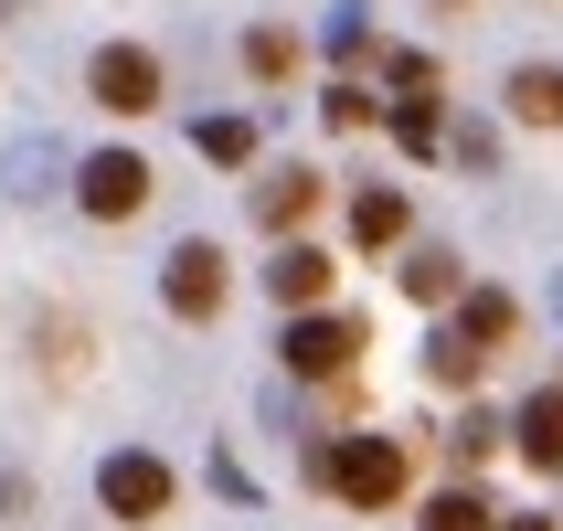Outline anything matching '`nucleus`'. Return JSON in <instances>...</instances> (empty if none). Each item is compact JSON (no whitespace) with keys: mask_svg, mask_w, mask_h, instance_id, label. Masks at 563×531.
Wrapping results in <instances>:
<instances>
[{"mask_svg":"<svg viewBox=\"0 0 563 531\" xmlns=\"http://www.w3.org/2000/svg\"><path fill=\"white\" fill-rule=\"evenodd\" d=\"M309 478H319V489H341L351 510H394V500H405V446H394V436L309 446Z\"/></svg>","mask_w":563,"mask_h":531,"instance_id":"obj_1","label":"nucleus"},{"mask_svg":"<svg viewBox=\"0 0 563 531\" xmlns=\"http://www.w3.org/2000/svg\"><path fill=\"white\" fill-rule=\"evenodd\" d=\"M362 341H373V330H362V319L351 309H287V373L298 383H341L351 362H362Z\"/></svg>","mask_w":563,"mask_h":531,"instance_id":"obj_2","label":"nucleus"},{"mask_svg":"<svg viewBox=\"0 0 563 531\" xmlns=\"http://www.w3.org/2000/svg\"><path fill=\"white\" fill-rule=\"evenodd\" d=\"M96 500L118 510V521H159V510L181 500V478H170V457H150V446H118V457H96Z\"/></svg>","mask_w":563,"mask_h":531,"instance_id":"obj_3","label":"nucleus"},{"mask_svg":"<svg viewBox=\"0 0 563 531\" xmlns=\"http://www.w3.org/2000/svg\"><path fill=\"white\" fill-rule=\"evenodd\" d=\"M86 96L107 107V118H150L159 107V54L150 43H96L86 54Z\"/></svg>","mask_w":563,"mask_h":531,"instance_id":"obj_4","label":"nucleus"},{"mask_svg":"<svg viewBox=\"0 0 563 531\" xmlns=\"http://www.w3.org/2000/svg\"><path fill=\"white\" fill-rule=\"evenodd\" d=\"M159 309L170 319H213L223 309V245L213 234H181V245L159 255Z\"/></svg>","mask_w":563,"mask_h":531,"instance_id":"obj_5","label":"nucleus"},{"mask_svg":"<svg viewBox=\"0 0 563 531\" xmlns=\"http://www.w3.org/2000/svg\"><path fill=\"white\" fill-rule=\"evenodd\" d=\"M75 202H86L96 223L150 213V159H139V150H96V159H75Z\"/></svg>","mask_w":563,"mask_h":531,"instance_id":"obj_6","label":"nucleus"},{"mask_svg":"<svg viewBox=\"0 0 563 531\" xmlns=\"http://www.w3.org/2000/svg\"><path fill=\"white\" fill-rule=\"evenodd\" d=\"M330 277H341V266H330L319 245L277 234V255H266V298H277V309H319V298H330Z\"/></svg>","mask_w":563,"mask_h":531,"instance_id":"obj_7","label":"nucleus"},{"mask_svg":"<svg viewBox=\"0 0 563 531\" xmlns=\"http://www.w3.org/2000/svg\"><path fill=\"white\" fill-rule=\"evenodd\" d=\"M245 202H255V223H266V234H298V223L319 213V170H309V159H287V170H266Z\"/></svg>","mask_w":563,"mask_h":531,"instance_id":"obj_8","label":"nucleus"},{"mask_svg":"<svg viewBox=\"0 0 563 531\" xmlns=\"http://www.w3.org/2000/svg\"><path fill=\"white\" fill-rule=\"evenodd\" d=\"M0 191H11V202L64 191V139H43V128H32V139H11V150H0Z\"/></svg>","mask_w":563,"mask_h":531,"instance_id":"obj_9","label":"nucleus"},{"mask_svg":"<svg viewBox=\"0 0 563 531\" xmlns=\"http://www.w3.org/2000/svg\"><path fill=\"white\" fill-rule=\"evenodd\" d=\"M510 446H521L542 478H563V383H553V394H532V405L510 414Z\"/></svg>","mask_w":563,"mask_h":531,"instance_id":"obj_10","label":"nucleus"},{"mask_svg":"<svg viewBox=\"0 0 563 531\" xmlns=\"http://www.w3.org/2000/svg\"><path fill=\"white\" fill-rule=\"evenodd\" d=\"M510 118L521 128H563V64H510Z\"/></svg>","mask_w":563,"mask_h":531,"instance_id":"obj_11","label":"nucleus"},{"mask_svg":"<svg viewBox=\"0 0 563 531\" xmlns=\"http://www.w3.org/2000/svg\"><path fill=\"white\" fill-rule=\"evenodd\" d=\"M22 341H43V373L54 383H86V319H64V309H32Z\"/></svg>","mask_w":563,"mask_h":531,"instance_id":"obj_12","label":"nucleus"},{"mask_svg":"<svg viewBox=\"0 0 563 531\" xmlns=\"http://www.w3.org/2000/svg\"><path fill=\"white\" fill-rule=\"evenodd\" d=\"M405 298H426V309L468 298V266H457V245H415V255H405Z\"/></svg>","mask_w":563,"mask_h":531,"instance_id":"obj_13","label":"nucleus"},{"mask_svg":"<svg viewBox=\"0 0 563 531\" xmlns=\"http://www.w3.org/2000/svg\"><path fill=\"white\" fill-rule=\"evenodd\" d=\"M478 362H489V341H468L457 319H446L437 341H426V383H446V394H468V383H478Z\"/></svg>","mask_w":563,"mask_h":531,"instance_id":"obj_14","label":"nucleus"},{"mask_svg":"<svg viewBox=\"0 0 563 531\" xmlns=\"http://www.w3.org/2000/svg\"><path fill=\"white\" fill-rule=\"evenodd\" d=\"M405 234H415L405 191H362V202H351V245H405Z\"/></svg>","mask_w":563,"mask_h":531,"instance_id":"obj_15","label":"nucleus"},{"mask_svg":"<svg viewBox=\"0 0 563 531\" xmlns=\"http://www.w3.org/2000/svg\"><path fill=\"white\" fill-rule=\"evenodd\" d=\"M394 150H415V159H437V150H446V107H437V86L394 107Z\"/></svg>","mask_w":563,"mask_h":531,"instance_id":"obj_16","label":"nucleus"},{"mask_svg":"<svg viewBox=\"0 0 563 531\" xmlns=\"http://www.w3.org/2000/svg\"><path fill=\"white\" fill-rule=\"evenodd\" d=\"M457 330H468V341H489V351H500L510 330H521V309H510V287H468V298H457Z\"/></svg>","mask_w":563,"mask_h":531,"instance_id":"obj_17","label":"nucleus"},{"mask_svg":"<svg viewBox=\"0 0 563 531\" xmlns=\"http://www.w3.org/2000/svg\"><path fill=\"white\" fill-rule=\"evenodd\" d=\"M191 150L213 159V170H245L255 159V118H191Z\"/></svg>","mask_w":563,"mask_h":531,"instance_id":"obj_18","label":"nucleus"},{"mask_svg":"<svg viewBox=\"0 0 563 531\" xmlns=\"http://www.w3.org/2000/svg\"><path fill=\"white\" fill-rule=\"evenodd\" d=\"M415 531H500V510L478 500V489H437V500H426V521Z\"/></svg>","mask_w":563,"mask_h":531,"instance_id":"obj_19","label":"nucleus"},{"mask_svg":"<svg viewBox=\"0 0 563 531\" xmlns=\"http://www.w3.org/2000/svg\"><path fill=\"white\" fill-rule=\"evenodd\" d=\"M245 75H255V86H277V75H298V32L255 22V32H245Z\"/></svg>","mask_w":563,"mask_h":531,"instance_id":"obj_20","label":"nucleus"},{"mask_svg":"<svg viewBox=\"0 0 563 531\" xmlns=\"http://www.w3.org/2000/svg\"><path fill=\"white\" fill-rule=\"evenodd\" d=\"M446 150H457V170H500V128H489V118H457V128H446Z\"/></svg>","mask_w":563,"mask_h":531,"instance_id":"obj_21","label":"nucleus"},{"mask_svg":"<svg viewBox=\"0 0 563 531\" xmlns=\"http://www.w3.org/2000/svg\"><path fill=\"white\" fill-rule=\"evenodd\" d=\"M383 86H394V96H426V86H437V64H426V54H415V43H383Z\"/></svg>","mask_w":563,"mask_h":531,"instance_id":"obj_22","label":"nucleus"},{"mask_svg":"<svg viewBox=\"0 0 563 531\" xmlns=\"http://www.w3.org/2000/svg\"><path fill=\"white\" fill-rule=\"evenodd\" d=\"M319 118H330V128H373L383 107H373V96H362V86H351V75H341V86L319 96Z\"/></svg>","mask_w":563,"mask_h":531,"instance_id":"obj_23","label":"nucleus"},{"mask_svg":"<svg viewBox=\"0 0 563 531\" xmlns=\"http://www.w3.org/2000/svg\"><path fill=\"white\" fill-rule=\"evenodd\" d=\"M500 436H510L500 414H457V436H446V446H457V457H489V446H500Z\"/></svg>","mask_w":563,"mask_h":531,"instance_id":"obj_24","label":"nucleus"},{"mask_svg":"<svg viewBox=\"0 0 563 531\" xmlns=\"http://www.w3.org/2000/svg\"><path fill=\"white\" fill-rule=\"evenodd\" d=\"M330 54L362 64V54H373V22H362V11H330Z\"/></svg>","mask_w":563,"mask_h":531,"instance_id":"obj_25","label":"nucleus"},{"mask_svg":"<svg viewBox=\"0 0 563 531\" xmlns=\"http://www.w3.org/2000/svg\"><path fill=\"white\" fill-rule=\"evenodd\" d=\"M32 500V489H22V478H0V521H11V510H22Z\"/></svg>","mask_w":563,"mask_h":531,"instance_id":"obj_26","label":"nucleus"},{"mask_svg":"<svg viewBox=\"0 0 563 531\" xmlns=\"http://www.w3.org/2000/svg\"><path fill=\"white\" fill-rule=\"evenodd\" d=\"M500 531H553V521H532V510H521V521H500Z\"/></svg>","mask_w":563,"mask_h":531,"instance_id":"obj_27","label":"nucleus"},{"mask_svg":"<svg viewBox=\"0 0 563 531\" xmlns=\"http://www.w3.org/2000/svg\"><path fill=\"white\" fill-rule=\"evenodd\" d=\"M22 11H32V0H0V22H22Z\"/></svg>","mask_w":563,"mask_h":531,"instance_id":"obj_28","label":"nucleus"},{"mask_svg":"<svg viewBox=\"0 0 563 531\" xmlns=\"http://www.w3.org/2000/svg\"><path fill=\"white\" fill-rule=\"evenodd\" d=\"M553 309H563V277H553Z\"/></svg>","mask_w":563,"mask_h":531,"instance_id":"obj_29","label":"nucleus"}]
</instances>
